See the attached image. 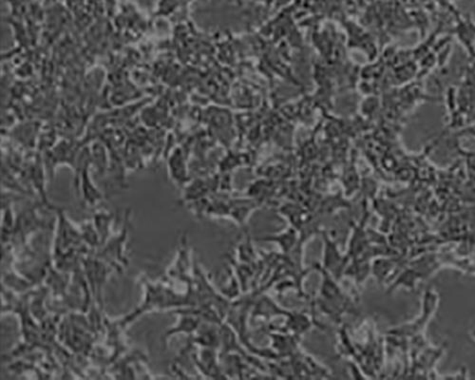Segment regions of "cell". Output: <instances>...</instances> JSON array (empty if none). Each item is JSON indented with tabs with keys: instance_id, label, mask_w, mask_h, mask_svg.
I'll list each match as a JSON object with an SVG mask.
<instances>
[{
	"instance_id": "obj_11",
	"label": "cell",
	"mask_w": 475,
	"mask_h": 380,
	"mask_svg": "<svg viewBox=\"0 0 475 380\" xmlns=\"http://www.w3.org/2000/svg\"><path fill=\"white\" fill-rule=\"evenodd\" d=\"M286 317L288 318L286 327L292 332L293 334L301 336L311 329V319L305 314L289 313Z\"/></svg>"
},
{
	"instance_id": "obj_2",
	"label": "cell",
	"mask_w": 475,
	"mask_h": 380,
	"mask_svg": "<svg viewBox=\"0 0 475 380\" xmlns=\"http://www.w3.org/2000/svg\"><path fill=\"white\" fill-rule=\"evenodd\" d=\"M55 212L59 221L55 231L54 257L77 250L84 241L80 229H77L70 223L64 210L61 208H55Z\"/></svg>"
},
{
	"instance_id": "obj_13",
	"label": "cell",
	"mask_w": 475,
	"mask_h": 380,
	"mask_svg": "<svg viewBox=\"0 0 475 380\" xmlns=\"http://www.w3.org/2000/svg\"><path fill=\"white\" fill-rule=\"evenodd\" d=\"M105 148L97 146L94 148V159L95 160V165L97 166L98 170L104 171L105 168V163H107V155H105Z\"/></svg>"
},
{
	"instance_id": "obj_5",
	"label": "cell",
	"mask_w": 475,
	"mask_h": 380,
	"mask_svg": "<svg viewBox=\"0 0 475 380\" xmlns=\"http://www.w3.org/2000/svg\"><path fill=\"white\" fill-rule=\"evenodd\" d=\"M180 314V318L178 319L177 323L172 327V329L168 330L163 337V343H168V339L170 337L175 336L177 334H187L192 336L195 334L202 324V319L197 314L192 313L188 308H185L183 312L182 309H178Z\"/></svg>"
},
{
	"instance_id": "obj_9",
	"label": "cell",
	"mask_w": 475,
	"mask_h": 380,
	"mask_svg": "<svg viewBox=\"0 0 475 380\" xmlns=\"http://www.w3.org/2000/svg\"><path fill=\"white\" fill-rule=\"evenodd\" d=\"M398 261L394 258H378L372 264V274L378 279L379 283L390 279V275L396 271Z\"/></svg>"
},
{
	"instance_id": "obj_10",
	"label": "cell",
	"mask_w": 475,
	"mask_h": 380,
	"mask_svg": "<svg viewBox=\"0 0 475 380\" xmlns=\"http://www.w3.org/2000/svg\"><path fill=\"white\" fill-rule=\"evenodd\" d=\"M168 170L170 177L178 185H182L187 180V168L180 152H174L168 160Z\"/></svg>"
},
{
	"instance_id": "obj_3",
	"label": "cell",
	"mask_w": 475,
	"mask_h": 380,
	"mask_svg": "<svg viewBox=\"0 0 475 380\" xmlns=\"http://www.w3.org/2000/svg\"><path fill=\"white\" fill-rule=\"evenodd\" d=\"M324 248L323 253V263L321 266L325 270L330 272L336 279H341L345 272L347 263L350 260L348 256H344L338 249V243L328 232H323Z\"/></svg>"
},
{
	"instance_id": "obj_7",
	"label": "cell",
	"mask_w": 475,
	"mask_h": 380,
	"mask_svg": "<svg viewBox=\"0 0 475 380\" xmlns=\"http://www.w3.org/2000/svg\"><path fill=\"white\" fill-rule=\"evenodd\" d=\"M261 241H274L276 245L280 246L283 253L287 254L298 246L299 232L296 228L292 226V228H289L283 232L276 234V235L265 237V238L261 239Z\"/></svg>"
},
{
	"instance_id": "obj_4",
	"label": "cell",
	"mask_w": 475,
	"mask_h": 380,
	"mask_svg": "<svg viewBox=\"0 0 475 380\" xmlns=\"http://www.w3.org/2000/svg\"><path fill=\"white\" fill-rule=\"evenodd\" d=\"M190 249L188 246L187 237H183L180 241L177 258L172 268L168 271V276L173 279H179L183 283H188L192 278L191 275Z\"/></svg>"
},
{
	"instance_id": "obj_6",
	"label": "cell",
	"mask_w": 475,
	"mask_h": 380,
	"mask_svg": "<svg viewBox=\"0 0 475 380\" xmlns=\"http://www.w3.org/2000/svg\"><path fill=\"white\" fill-rule=\"evenodd\" d=\"M77 186L81 190L83 201L87 206H94L101 202L103 196L92 183L89 166L85 167L77 177Z\"/></svg>"
},
{
	"instance_id": "obj_1",
	"label": "cell",
	"mask_w": 475,
	"mask_h": 380,
	"mask_svg": "<svg viewBox=\"0 0 475 380\" xmlns=\"http://www.w3.org/2000/svg\"><path fill=\"white\" fill-rule=\"evenodd\" d=\"M438 294L434 289L428 288L423 296L421 314L417 317L416 321L396 327V328L391 330L389 334H393L394 337H398V338L406 339L413 338L417 334H423L424 330L426 329L432 316L436 313L437 307H438Z\"/></svg>"
},
{
	"instance_id": "obj_12",
	"label": "cell",
	"mask_w": 475,
	"mask_h": 380,
	"mask_svg": "<svg viewBox=\"0 0 475 380\" xmlns=\"http://www.w3.org/2000/svg\"><path fill=\"white\" fill-rule=\"evenodd\" d=\"M179 0H158L157 14L168 16L174 11Z\"/></svg>"
},
{
	"instance_id": "obj_8",
	"label": "cell",
	"mask_w": 475,
	"mask_h": 380,
	"mask_svg": "<svg viewBox=\"0 0 475 380\" xmlns=\"http://www.w3.org/2000/svg\"><path fill=\"white\" fill-rule=\"evenodd\" d=\"M113 221V215L110 211L100 210L94 213L92 223L97 229L98 235L100 237L101 241V248L107 243L110 238V232H112V225Z\"/></svg>"
}]
</instances>
